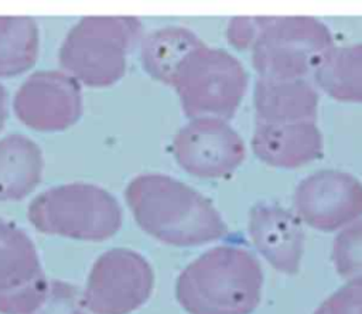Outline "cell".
<instances>
[{
	"mask_svg": "<svg viewBox=\"0 0 362 314\" xmlns=\"http://www.w3.org/2000/svg\"><path fill=\"white\" fill-rule=\"evenodd\" d=\"M124 198L137 225L167 245L197 246L228 232L208 198L170 175H137L127 184Z\"/></svg>",
	"mask_w": 362,
	"mask_h": 314,
	"instance_id": "obj_1",
	"label": "cell"
},
{
	"mask_svg": "<svg viewBox=\"0 0 362 314\" xmlns=\"http://www.w3.org/2000/svg\"><path fill=\"white\" fill-rule=\"evenodd\" d=\"M259 260L239 246H216L178 276L175 297L188 314H250L260 301Z\"/></svg>",
	"mask_w": 362,
	"mask_h": 314,
	"instance_id": "obj_2",
	"label": "cell"
},
{
	"mask_svg": "<svg viewBox=\"0 0 362 314\" xmlns=\"http://www.w3.org/2000/svg\"><path fill=\"white\" fill-rule=\"evenodd\" d=\"M141 30L136 17H83L66 34L59 64L88 86H110L124 75L127 54Z\"/></svg>",
	"mask_w": 362,
	"mask_h": 314,
	"instance_id": "obj_3",
	"label": "cell"
},
{
	"mask_svg": "<svg viewBox=\"0 0 362 314\" xmlns=\"http://www.w3.org/2000/svg\"><path fill=\"white\" fill-rule=\"evenodd\" d=\"M33 226L49 235L105 240L122 226V208L102 187L69 182L38 194L28 205Z\"/></svg>",
	"mask_w": 362,
	"mask_h": 314,
	"instance_id": "obj_4",
	"label": "cell"
},
{
	"mask_svg": "<svg viewBox=\"0 0 362 314\" xmlns=\"http://www.w3.org/2000/svg\"><path fill=\"white\" fill-rule=\"evenodd\" d=\"M334 47L325 24L314 17H256L252 65L260 78L304 79Z\"/></svg>",
	"mask_w": 362,
	"mask_h": 314,
	"instance_id": "obj_5",
	"label": "cell"
},
{
	"mask_svg": "<svg viewBox=\"0 0 362 314\" xmlns=\"http://www.w3.org/2000/svg\"><path fill=\"white\" fill-rule=\"evenodd\" d=\"M171 86L185 116L226 120L235 115L246 92L247 74L233 55L202 42L182 58Z\"/></svg>",
	"mask_w": 362,
	"mask_h": 314,
	"instance_id": "obj_6",
	"label": "cell"
},
{
	"mask_svg": "<svg viewBox=\"0 0 362 314\" xmlns=\"http://www.w3.org/2000/svg\"><path fill=\"white\" fill-rule=\"evenodd\" d=\"M153 286L150 263L134 250L115 248L93 263L82 301L92 314H129L148 300Z\"/></svg>",
	"mask_w": 362,
	"mask_h": 314,
	"instance_id": "obj_7",
	"label": "cell"
},
{
	"mask_svg": "<svg viewBox=\"0 0 362 314\" xmlns=\"http://www.w3.org/2000/svg\"><path fill=\"white\" fill-rule=\"evenodd\" d=\"M178 165L199 178H221L245 160V144L235 129L218 117H197L180 129L173 140Z\"/></svg>",
	"mask_w": 362,
	"mask_h": 314,
	"instance_id": "obj_8",
	"label": "cell"
},
{
	"mask_svg": "<svg viewBox=\"0 0 362 314\" xmlns=\"http://www.w3.org/2000/svg\"><path fill=\"white\" fill-rule=\"evenodd\" d=\"M48 284L33 240L0 218V313L30 314L42 301Z\"/></svg>",
	"mask_w": 362,
	"mask_h": 314,
	"instance_id": "obj_9",
	"label": "cell"
},
{
	"mask_svg": "<svg viewBox=\"0 0 362 314\" xmlns=\"http://www.w3.org/2000/svg\"><path fill=\"white\" fill-rule=\"evenodd\" d=\"M16 116L37 132H61L75 124L82 113L81 86L59 71H38L16 92Z\"/></svg>",
	"mask_w": 362,
	"mask_h": 314,
	"instance_id": "obj_10",
	"label": "cell"
},
{
	"mask_svg": "<svg viewBox=\"0 0 362 314\" xmlns=\"http://www.w3.org/2000/svg\"><path fill=\"white\" fill-rule=\"evenodd\" d=\"M294 208L307 225L331 232L362 215V184L349 173L317 171L294 191Z\"/></svg>",
	"mask_w": 362,
	"mask_h": 314,
	"instance_id": "obj_11",
	"label": "cell"
},
{
	"mask_svg": "<svg viewBox=\"0 0 362 314\" xmlns=\"http://www.w3.org/2000/svg\"><path fill=\"white\" fill-rule=\"evenodd\" d=\"M249 235L259 253L283 273H297L304 248L301 219L274 204H257L249 212Z\"/></svg>",
	"mask_w": 362,
	"mask_h": 314,
	"instance_id": "obj_12",
	"label": "cell"
},
{
	"mask_svg": "<svg viewBox=\"0 0 362 314\" xmlns=\"http://www.w3.org/2000/svg\"><path fill=\"white\" fill-rule=\"evenodd\" d=\"M252 149L272 167L297 168L321 157L322 136L315 122L256 123Z\"/></svg>",
	"mask_w": 362,
	"mask_h": 314,
	"instance_id": "obj_13",
	"label": "cell"
},
{
	"mask_svg": "<svg viewBox=\"0 0 362 314\" xmlns=\"http://www.w3.org/2000/svg\"><path fill=\"white\" fill-rule=\"evenodd\" d=\"M318 95L305 79L260 78L255 88L256 123L315 122Z\"/></svg>",
	"mask_w": 362,
	"mask_h": 314,
	"instance_id": "obj_14",
	"label": "cell"
},
{
	"mask_svg": "<svg viewBox=\"0 0 362 314\" xmlns=\"http://www.w3.org/2000/svg\"><path fill=\"white\" fill-rule=\"evenodd\" d=\"M42 153L27 136L10 134L0 140V201H18L40 182Z\"/></svg>",
	"mask_w": 362,
	"mask_h": 314,
	"instance_id": "obj_15",
	"label": "cell"
},
{
	"mask_svg": "<svg viewBox=\"0 0 362 314\" xmlns=\"http://www.w3.org/2000/svg\"><path fill=\"white\" fill-rule=\"evenodd\" d=\"M314 78L331 98L362 103V42L332 47L315 68Z\"/></svg>",
	"mask_w": 362,
	"mask_h": 314,
	"instance_id": "obj_16",
	"label": "cell"
},
{
	"mask_svg": "<svg viewBox=\"0 0 362 314\" xmlns=\"http://www.w3.org/2000/svg\"><path fill=\"white\" fill-rule=\"evenodd\" d=\"M202 41L184 27H165L148 34L141 44V64L154 79L171 85L182 58Z\"/></svg>",
	"mask_w": 362,
	"mask_h": 314,
	"instance_id": "obj_17",
	"label": "cell"
},
{
	"mask_svg": "<svg viewBox=\"0 0 362 314\" xmlns=\"http://www.w3.org/2000/svg\"><path fill=\"white\" fill-rule=\"evenodd\" d=\"M38 28L31 17H0V78L28 71L38 55Z\"/></svg>",
	"mask_w": 362,
	"mask_h": 314,
	"instance_id": "obj_18",
	"label": "cell"
},
{
	"mask_svg": "<svg viewBox=\"0 0 362 314\" xmlns=\"http://www.w3.org/2000/svg\"><path fill=\"white\" fill-rule=\"evenodd\" d=\"M331 256L339 276L346 279L362 276V219L338 233Z\"/></svg>",
	"mask_w": 362,
	"mask_h": 314,
	"instance_id": "obj_19",
	"label": "cell"
},
{
	"mask_svg": "<svg viewBox=\"0 0 362 314\" xmlns=\"http://www.w3.org/2000/svg\"><path fill=\"white\" fill-rule=\"evenodd\" d=\"M30 314H86V308L75 286L52 280L42 301Z\"/></svg>",
	"mask_w": 362,
	"mask_h": 314,
	"instance_id": "obj_20",
	"label": "cell"
},
{
	"mask_svg": "<svg viewBox=\"0 0 362 314\" xmlns=\"http://www.w3.org/2000/svg\"><path fill=\"white\" fill-rule=\"evenodd\" d=\"M314 314H362V276L341 286L320 304Z\"/></svg>",
	"mask_w": 362,
	"mask_h": 314,
	"instance_id": "obj_21",
	"label": "cell"
},
{
	"mask_svg": "<svg viewBox=\"0 0 362 314\" xmlns=\"http://www.w3.org/2000/svg\"><path fill=\"white\" fill-rule=\"evenodd\" d=\"M7 95L4 88L0 85V130L3 129L4 123H6V117H7Z\"/></svg>",
	"mask_w": 362,
	"mask_h": 314,
	"instance_id": "obj_22",
	"label": "cell"
}]
</instances>
